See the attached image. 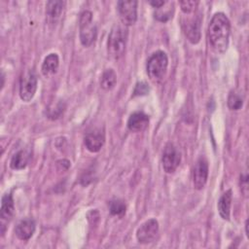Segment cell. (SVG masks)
<instances>
[{"mask_svg": "<svg viewBox=\"0 0 249 249\" xmlns=\"http://www.w3.org/2000/svg\"><path fill=\"white\" fill-rule=\"evenodd\" d=\"M37 83V76L33 70L29 69L22 73L19 81V96L23 101L28 102L34 97Z\"/></svg>", "mask_w": 249, "mask_h": 249, "instance_id": "5", "label": "cell"}, {"mask_svg": "<svg viewBox=\"0 0 249 249\" xmlns=\"http://www.w3.org/2000/svg\"><path fill=\"white\" fill-rule=\"evenodd\" d=\"M168 58L164 52L154 53L147 61V74L153 81H160L167 70Z\"/></svg>", "mask_w": 249, "mask_h": 249, "instance_id": "3", "label": "cell"}, {"mask_svg": "<svg viewBox=\"0 0 249 249\" xmlns=\"http://www.w3.org/2000/svg\"><path fill=\"white\" fill-rule=\"evenodd\" d=\"M149 124V116L143 112L132 113L127 120V127L132 132H140Z\"/></svg>", "mask_w": 249, "mask_h": 249, "instance_id": "12", "label": "cell"}, {"mask_svg": "<svg viewBox=\"0 0 249 249\" xmlns=\"http://www.w3.org/2000/svg\"><path fill=\"white\" fill-rule=\"evenodd\" d=\"M125 203L121 199H113L110 201L109 210L114 216L122 217L125 213Z\"/></svg>", "mask_w": 249, "mask_h": 249, "instance_id": "20", "label": "cell"}, {"mask_svg": "<svg viewBox=\"0 0 249 249\" xmlns=\"http://www.w3.org/2000/svg\"><path fill=\"white\" fill-rule=\"evenodd\" d=\"M96 213H97L96 210H91V211H89V212L88 213V220H89L91 224H93V225L99 220V214H97L96 216H94Z\"/></svg>", "mask_w": 249, "mask_h": 249, "instance_id": "26", "label": "cell"}, {"mask_svg": "<svg viewBox=\"0 0 249 249\" xmlns=\"http://www.w3.org/2000/svg\"><path fill=\"white\" fill-rule=\"evenodd\" d=\"M231 191L228 190L225 192L219 198L218 201V211L222 219L224 220H230V214H231Z\"/></svg>", "mask_w": 249, "mask_h": 249, "instance_id": "14", "label": "cell"}, {"mask_svg": "<svg viewBox=\"0 0 249 249\" xmlns=\"http://www.w3.org/2000/svg\"><path fill=\"white\" fill-rule=\"evenodd\" d=\"M159 233V223L156 219H149L144 222L136 231L137 240L142 244L153 242Z\"/></svg>", "mask_w": 249, "mask_h": 249, "instance_id": "8", "label": "cell"}, {"mask_svg": "<svg viewBox=\"0 0 249 249\" xmlns=\"http://www.w3.org/2000/svg\"><path fill=\"white\" fill-rule=\"evenodd\" d=\"M59 65V58L56 53H50L44 59L42 64V73L45 76L53 75L56 72Z\"/></svg>", "mask_w": 249, "mask_h": 249, "instance_id": "16", "label": "cell"}, {"mask_svg": "<svg viewBox=\"0 0 249 249\" xmlns=\"http://www.w3.org/2000/svg\"><path fill=\"white\" fill-rule=\"evenodd\" d=\"M231 24L227 16L216 13L208 25V39L212 49L217 53H224L228 49Z\"/></svg>", "mask_w": 249, "mask_h": 249, "instance_id": "1", "label": "cell"}, {"mask_svg": "<svg viewBox=\"0 0 249 249\" xmlns=\"http://www.w3.org/2000/svg\"><path fill=\"white\" fill-rule=\"evenodd\" d=\"M166 2L165 1H162V0H154V1H150V4L154 7V8H156V9H159V8H160V7H162L164 4H165Z\"/></svg>", "mask_w": 249, "mask_h": 249, "instance_id": "27", "label": "cell"}, {"mask_svg": "<svg viewBox=\"0 0 249 249\" xmlns=\"http://www.w3.org/2000/svg\"><path fill=\"white\" fill-rule=\"evenodd\" d=\"M28 154L25 151H18L13 156L10 165L13 169H23L28 162Z\"/></svg>", "mask_w": 249, "mask_h": 249, "instance_id": "19", "label": "cell"}, {"mask_svg": "<svg viewBox=\"0 0 249 249\" xmlns=\"http://www.w3.org/2000/svg\"><path fill=\"white\" fill-rule=\"evenodd\" d=\"M15 212V205L14 199L12 195L9 193L5 194L1 199V210H0V217L3 221H9L12 219Z\"/></svg>", "mask_w": 249, "mask_h": 249, "instance_id": "15", "label": "cell"}, {"mask_svg": "<svg viewBox=\"0 0 249 249\" xmlns=\"http://www.w3.org/2000/svg\"><path fill=\"white\" fill-rule=\"evenodd\" d=\"M181 161V155L177 148L172 144H166L162 154V168L166 173H173L179 166Z\"/></svg>", "mask_w": 249, "mask_h": 249, "instance_id": "7", "label": "cell"}, {"mask_svg": "<svg viewBox=\"0 0 249 249\" xmlns=\"http://www.w3.org/2000/svg\"><path fill=\"white\" fill-rule=\"evenodd\" d=\"M117 82V75L113 69H106L101 76L100 86L105 90L112 89Z\"/></svg>", "mask_w": 249, "mask_h": 249, "instance_id": "18", "label": "cell"}, {"mask_svg": "<svg viewBox=\"0 0 249 249\" xmlns=\"http://www.w3.org/2000/svg\"><path fill=\"white\" fill-rule=\"evenodd\" d=\"M35 231V222L32 219L21 220L15 229L16 235L20 240H28Z\"/></svg>", "mask_w": 249, "mask_h": 249, "instance_id": "13", "label": "cell"}, {"mask_svg": "<svg viewBox=\"0 0 249 249\" xmlns=\"http://www.w3.org/2000/svg\"><path fill=\"white\" fill-rule=\"evenodd\" d=\"M80 41L85 47H89L96 39L97 29L92 22V14L89 11H85L81 14L80 21Z\"/></svg>", "mask_w": 249, "mask_h": 249, "instance_id": "4", "label": "cell"}, {"mask_svg": "<svg viewBox=\"0 0 249 249\" xmlns=\"http://www.w3.org/2000/svg\"><path fill=\"white\" fill-rule=\"evenodd\" d=\"M127 36V28L124 25H115L111 29L107 42V52L110 57L118 59L124 55Z\"/></svg>", "mask_w": 249, "mask_h": 249, "instance_id": "2", "label": "cell"}, {"mask_svg": "<svg viewBox=\"0 0 249 249\" xmlns=\"http://www.w3.org/2000/svg\"><path fill=\"white\" fill-rule=\"evenodd\" d=\"M179 4H180L182 12L185 13L186 15H190V14H192L196 11V6H197L198 3L196 1L186 0V1H181Z\"/></svg>", "mask_w": 249, "mask_h": 249, "instance_id": "23", "label": "cell"}, {"mask_svg": "<svg viewBox=\"0 0 249 249\" xmlns=\"http://www.w3.org/2000/svg\"><path fill=\"white\" fill-rule=\"evenodd\" d=\"M243 105V99L240 94L235 91H231L228 97V106L231 110L237 111Z\"/></svg>", "mask_w": 249, "mask_h": 249, "instance_id": "21", "label": "cell"}, {"mask_svg": "<svg viewBox=\"0 0 249 249\" xmlns=\"http://www.w3.org/2000/svg\"><path fill=\"white\" fill-rule=\"evenodd\" d=\"M105 141L104 133L100 129H93L85 136V145L87 149L92 153L98 152Z\"/></svg>", "mask_w": 249, "mask_h": 249, "instance_id": "11", "label": "cell"}, {"mask_svg": "<svg viewBox=\"0 0 249 249\" xmlns=\"http://www.w3.org/2000/svg\"><path fill=\"white\" fill-rule=\"evenodd\" d=\"M240 188H241V191L242 193L246 196L247 195V190H248V176L247 174H244V175H241L240 176Z\"/></svg>", "mask_w": 249, "mask_h": 249, "instance_id": "25", "label": "cell"}, {"mask_svg": "<svg viewBox=\"0 0 249 249\" xmlns=\"http://www.w3.org/2000/svg\"><path fill=\"white\" fill-rule=\"evenodd\" d=\"M163 7V6H162ZM159 8L156 10L154 17L159 21H167L170 18H172L173 14V8Z\"/></svg>", "mask_w": 249, "mask_h": 249, "instance_id": "22", "label": "cell"}, {"mask_svg": "<svg viewBox=\"0 0 249 249\" xmlns=\"http://www.w3.org/2000/svg\"><path fill=\"white\" fill-rule=\"evenodd\" d=\"M208 178V162L204 158H199L193 170V184L195 189L196 190H201Z\"/></svg>", "mask_w": 249, "mask_h": 249, "instance_id": "10", "label": "cell"}, {"mask_svg": "<svg viewBox=\"0 0 249 249\" xmlns=\"http://www.w3.org/2000/svg\"><path fill=\"white\" fill-rule=\"evenodd\" d=\"M182 27L188 40L192 44H197L200 40V18L198 16L187 18L182 21Z\"/></svg>", "mask_w": 249, "mask_h": 249, "instance_id": "9", "label": "cell"}, {"mask_svg": "<svg viewBox=\"0 0 249 249\" xmlns=\"http://www.w3.org/2000/svg\"><path fill=\"white\" fill-rule=\"evenodd\" d=\"M118 13L123 25L134 24L137 19V1H119Z\"/></svg>", "mask_w": 249, "mask_h": 249, "instance_id": "6", "label": "cell"}, {"mask_svg": "<svg viewBox=\"0 0 249 249\" xmlns=\"http://www.w3.org/2000/svg\"><path fill=\"white\" fill-rule=\"evenodd\" d=\"M149 86L145 82H139L135 86L133 95H146L149 92Z\"/></svg>", "mask_w": 249, "mask_h": 249, "instance_id": "24", "label": "cell"}, {"mask_svg": "<svg viewBox=\"0 0 249 249\" xmlns=\"http://www.w3.org/2000/svg\"><path fill=\"white\" fill-rule=\"evenodd\" d=\"M65 2L64 1H48L46 5V14L50 20L55 21L61 15Z\"/></svg>", "mask_w": 249, "mask_h": 249, "instance_id": "17", "label": "cell"}]
</instances>
